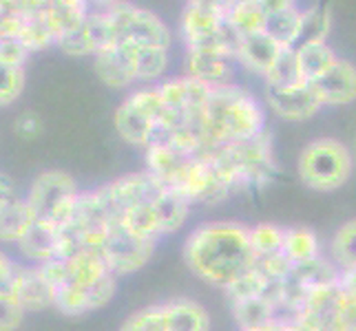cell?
Masks as SVG:
<instances>
[{
    "mask_svg": "<svg viewBox=\"0 0 356 331\" xmlns=\"http://www.w3.org/2000/svg\"><path fill=\"white\" fill-rule=\"evenodd\" d=\"M181 259L204 283L226 289L257 265L250 228L239 221H208L184 241Z\"/></svg>",
    "mask_w": 356,
    "mask_h": 331,
    "instance_id": "cell-1",
    "label": "cell"
},
{
    "mask_svg": "<svg viewBox=\"0 0 356 331\" xmlns=\"http://www.w3.org/2000/svg\"><path fill=\"white\" fill-rule=\"evenodd\" d=\"M206 130L213 146L243 142L266 133V108L239 84L213 89L204 110Z\"/></svg>",
    "mask_w": 356,
    "mask_h": 331,
    "instance_id": "cell-2",
    "label": "cell"
},
{
    "mask_svg": "<svg viewBox=\"0 0 356 331\" xmlns=\"http://www.w3.org/2000/svg\"><path fill=\"white\" fill-rule=\"evenodd\" d=\"M204 155L211 159L217 173L224 177L232 194L261 190L277 175L273 137L268 130L252 139L215 146L213 151Z\"/></svg>",
    "mask_w": 356,
    "mask_h": 331,
    "instance_id": "cell-3",
    "label": "cell"
},
{
    "mask_svg": "<svg viewBox=\"0 0 356 331\" xmlns=\"http://www.w3.org/2000/svg\"><path fill=\"white\" fill-rule=\"evenodd\" d=\"M354 159L346 144L334 137H318L303 146L297 159L299 179L316 192H332L346 186Z\"/></svg>",
    "mask_w": 356,
    "mask_h": 331,
    "instance_id": "cell-4",
    "label": "cell"
},
{
    "mask_svg": "<svg viewBox=\"0 0 356 331\" xmlns=\"http://www.w3.org/2000/svg\"><path fill=\"white\" fill-rule=\"evenodd\" d=\"M27 203L35 214V221L42 223L65 228L80 197V190L73 179L65 170H44L31 181L29 192L24 194Z\"/></svg>",
    "mask_w": 356,
    "mask_h": 331,
    "instance_id": "cell-5",
    "label": "cell"
},
{
    "mask_svg": "<svg viewBox=\"0 0 356 331\" xmlns=\"http://www.w3.org/2000/svg\"><path fill=\"white\" fill-rule=\"evenodd\" d=\"M162 113L164 104L157 93V87H142L129 93L127 100L118 106L113 126L127 144L146 151L157 139Z\"/></svg>",
    "mask_w": 356,
    "mask_h": 331,
    "instance_id": "cell-6",
    "label": "cell"
},
{
    "mask_svg": "<svg viewBox=\"0 0 356 331\" xmlns=\"http://www.w3.org/2000/svg\"><path fill=\"white\" fill-rule=\"evenodd\" d=\"M47 5L38 0H7L0 18V40H18L29 53L44 51L56 44V35L51 31L47 16Z\"/></svg>",
    "mask_w": 356,
    "mask_h": 331,
    "instance_id": "cell-7",
    "label": "cell"
},
{
    "mask_svg": "<svg viewBox=\"0 0 356 331\" xmlns=\"http://www.w3.org/2000/svg\"><path fill=\"white\" fill-rule=\"evenodd\" d=\"M118 44H144L170 49L173 33L155 11L133 3H106Z\"/></svg>",
    "mask_w": 356,
    "mask_h": 331,
    "instance_id": "cell-8",
    "label": "cell"
},
{
    "mask_svg": "<svg viewBox=\"0 0 356 331\" xmlns=\"http://www.w3.org/2000/svg\"><path fill=\"white\" fill-rule=\"evenodd\" d=\"M155 241L135 235L122 223H111L106 230V237L100 245V252L113 276H129L140 272V269L151 261L155 252Z\"/></svg>",
    "mask_w": 356,
    "mask_h": 331,
    "instance_id": "cell-9",
    "label": "cell"
},
{
    "mask_svg": "<svg viewBox=\"0 0 356 331\" xmlns=\"http://www.w3.org/2000/svg\"><path fill=\"white\" fill-rule=\"evenodd\" d=\"M0 287H11L24 312L56 307V294L47 283L38 265H18L3 254L0 259Z\"/></svg>",
    "mask_w": 356,
    "mask_h": 331,
    "instance_id": "cell-10",
    "label": "cell"
},
{
    "mask_svg": "<svg viewBox=\"0 0 356 331\" xmlns=\"http://www.w3.org/2000/svg\"><path fill=\"white\" fill-rule=\"evenodd\" d=\"M115 31H113V22L108 16L106 3H91V11L87 20L80 29L73 33L65 35V38L58 40V49L67 56L73 58H84V56H97L102 53L104 49L115 46Z\"/></svg>",
    "mask_w": 356,
    "mask_h": 331,
    "instance_id": "cell-11",
    "label": "cell"
},
{
    "mask_svg": "<svg viewBox=\"0 0 356 331\" xmlns=\"http://www.w3.org/2000/svg\"><path fill=\"white\" fill-rule=\"evenodd\" d=\"M230 3H215V0H193L186 3L179 16V38L193 49L208 40L228 24Z\"/></svg>",
    "mask_w": 356,
    "mask_h": 331,
    "instance_id": "cell-12",
    "label": "cell"
},
{
    "mask_svg": "<svg viewBox=\"0 0 356 331\" xmlns=\"http://www.w3.org/2000/svg\"><path fill=\"white\" fill-rule=\"evenodd\" d=\"M237 67V60L224 53L204 51V49H186L184 51V71H186L184 76L200 80L213 89L235 84Z\"/></svg>",
    "mask_w": 356,
    "mask_h": 331,
    "instance_id": "cell-13",
    "label": "cell"
},
{
    "mask_svg": "<svg viewBox=\"0 0 356 331\" xmlns=\"http://www.w3.org/2000/svg\"><path fill=\"white\" fill-rule=\"evenodd\" d=\"M35 223V214L27 203V197H20L9 177L3 175V194H0V239L5 243H18L27 237Z\"/></svg>",
    "mask_w": 356,
    "mask_h": 331,
    "instance_id": "cell-14",
    "label": "cell"
},
{
    "mask_svg": "<svg viewBox=\"0 0 356 331\" xmlns=\"http://www.w3.org/2000/svg\"><path fill=\"white\" fill-rule=\"evenodd\" d=\"M266 104L275 115L288 121H305L323 108L310 84L292 89H266Z\"/></svg>",
    "mask_w": 356,
    "mask_h": 331,
    "instance_id": "cell-15",
    "label": "cell"
},
{
    "mask_svg": "<svg viewBox=\"0 0 356 331\" xmlns=\"http://www.w3.org/2000/svg\"><path fill=\"white\" fill-rule=\"evenodd\" d=\"M266 33L281 46L297 49L303 29V7L290 0H264Z\"/></svg>",
    "mask_w": 356,
    "mask_h": 331,
    "instance_id": "cell-16",
    "label": "cell"
},
{
    "mask_svg": "<svg viewBox=\"0 0 356 331\" xmlns=\"http://www.w3.org/2000/svg\"><path fill=\"white\" fill-rule=\"evenodd\" d=\"M323 106H346L356 100V67L350 60H341L321 80L310 84Z\"/></svg>",
    "mask_w": 356,
    "mask_h": 331,
    "instance_id": "cell-17",
    "label": "cell"
},
{
    "mask_svg": "<svg viewBox=\"0 0 356 331\" xmlns=\"http://www.w3.org/2000/svg\"><path fill=\"white\" fill-rule=\"evenodd\" d=\"M284 51L286 46H281L275 38H270L266 31H261L252 35H241L235 60L245 71H250L259 78H266Z\"/></svg>",
    "mask_w": 356,
    "mask_h": 331,
    "instance_id": "cell-18",
    "label": "cell"
},
{
    "mask_svg": "<svg viewBox=\"0 0 356 331\" xmlns=\"http://www.w3.org/2000/svg\"><path fill=\"white\" fill-rule=\"evenodd\" d=\"M155 87L159 97H162V104L175 110H204L213 95V87L188 76L168 78L155 84Z\"/></svg>",
    "mask_w": 356,
    "mask_h": 331,
    "instance_id": "cell-19",
    "label": "cell"
},
{
    "mask_svg": "<svg viewBox=\"0 0 356 331\" xmlns=\"http://www.w3.org/2000/svg\"><path fill=\"white\" fill-rule=\"evenodd\" d=\"M93 71L97 80L111 89H127L129 84L138 82L129 44H115L97 53L93 58Z\"/></svg>",
    "mask_w": 356,
    "mask_h": 331,
    "instance_id": "cell-20",
    "label": "cell"
},
{
    "mask_svg": "<svg viewBox=\"0 0 356 331\" xmlns=\"http://www.w3.org/2000/svg\"><path fill=\"white\" fill-rule=\"evenodd\" d=\"M18 252L33 265H44L49 261H58L60 254V228L35 221L27 237L16 243Z\"/></svg>",
    "mask_w": 356,
    "mask_h": 331,
    "instance_id": "cell-21",
    "label": "cell"
},
{
    "mask_svg": "<svg viewBox=\"0 0 356 331\" xmlns=\"http://www.w3.org/2000/svg\"><path fill=\"white\" fill-rule=\"evenodd\" d=\"M166 331H211V314L193 298H173L162 303Z\"/></svg>",
    "mask_w": 356,
    "mask_h": 331,
    "instance_id": "cell-22",
    "label": "cell"
},
{
    "mask_svg": "<svg viewBox=\"0 0 356 331\" xmlns=\"http://www.w3.org/2000/svg\"><path fill=\"white\" fill-rule=\"evenodd\" d=\"M65 263L69 272V283L82 289H91L95 285H100L104 278L113 274L111 269H108L104 256L97 250H89V248L78 250L73 256H69Z\"/></svg>",
    "mask_w": 356,
    "mask_h": 331,
    "instance_id": "cell-23",
    "label": "cell"
},
{
    "mask_svg": "<svg viewBox=\"0 0 356 331\" xmlns=\"http://www.w3.org/2000/svg\"><path fill=\"white\" fill-rule=\"evenodd\" d=\"M297 65L301 80L305 84H312L321 80L325 73L339 62V56L327 42H310V44H299L297 49Z\"/></svg>",
    "mask_w": 356,
    "mask_h": 331,
    "instance_id": "cell-24",
    "label": "cell"
},
{
    "mask_svg": "<svg viewBox=\"0 0 356 331\" xmlns=\"http://www.w3.org/2000/svg\"><path fill=\"white\" fill-rule=\"evenodd\" d=\"M89 11H91V3H84V0H51L47 5V16H49V24H51V31L56 35V44L60 38L80 29L84 20H87Z\"/></svg>",
    "mask_w": 356,
    "mask_h": 331,
    "instance_id": "cell-25",
    "label": "cell"
},
{
    "mask_svg": "<svg viewBox=\"0 0 356 331\" xmlns=\"http://www.w3.org/2000/svg\"><path fill=\"white\" fill-rule=\"evenodd\" d=\"M228 24L239 35H252L266 31L264 0H237V3H230Z\"/></svg>",
    "mask_w": 356,
    "mask_h": 331,
    "instance_id": "cell-26",
    "label": "cell"
},
{
    "mask_svg": "<svg viewBox=\"0 0 356 331\" xmlns=\"http://www.w3.org/2000/svg\"><path fill=\"white\" fill-rule=\"evenodd\" d=\"M133 65H135V76L140 82H157L168 69V49L159 46H144V44H129Z\"/></svg>",
    "mask_w": 356,
    "mask_h": 331,
    "instance_id": "cell-27",
    "label": "cell"
},
{
    "mask_svg": "<svg viewBox=\"0 0 356 331\" xmlns=\"http://www.w3.org/2000/svg\"><path fill=\"white\" fill-rule=\"evenodd\" d=\"M341 269L332 263L318 256L314 261L308 263H297L292 267L290 278L303 289H314V287H323V285H334L339 283Z\"/></svg>",
    "mask_w": 356,
    "mask_h": 331,
    "instance_id": "cell-28",
    "label": "cell"
},
{
    "mask_svg": "<svg viewBox=\"0 0 356 331\" xmlns=\"http://www.w3.org/2000/svg\"><path fill=\"white\" fill-rule=\"evenodd\" d=\"M230 309H232V318H235L239 331L261 327L279 318V312L268 298H252V300L235 303V305H230Z\"/></svg>",
    "mask_w": 356,
    "mask_h": 331,
    "instance_id": "cell-29",
    "label": "cell"
},
{
    "mask_svg": "<svg viewBox=\"0 0 356 331\" xmlns=\"http://www.w3.org/2000/svg\"><path fill=\"white\" fill-rule=\"evenodd\" d=\"M284 254L297 265L308 263L321 256V243L310 228H288L284 241Z\"/></svg>",
    "mask_w": 356,
    "mask_h": 331,
    "instance_id": "cell-30",
    "label": "cell"
},
{
    "mask_svg": "<svg viewBox=\"0 0 356 331\" xmlns=\"http://www.w3.org/2000/svg\"><path fill=\"white\" fill-rule=\"evenodd\" d=\"M330 261L341 272L356 269V219L346 221L330 241Z\"/></svg>",
    "mask_w": 356,
    "mask_h": 331,
    "instance_id": "cell-31",
    "label": "cell"
},
{
    "mask_svg": "<svg viewBox=\"0 0 356 331\" xmlns=\"http://www.w3.org/2000/svg\"><path fill=\"white\" fill-rule=\"evenodd\" d=\"M330 29H332V11H330L327 5L314 3L310 7H305L303 9V29H301L299 44L327 42Z\"/></svg>",
    "mask_w": 356,
    "mask_h": 331,
    "instance_id": "cell-32",
    "label": "cell"
},
{
    "mask_svg": "<svg viewBox=\"0 0 356 331\" xmlns=\"http://www.w3.org/2000/svg\"><path fill=\"white\" fill-rule=\"evenodd\" d=\"M270 283H273V280H270L261 269H257V265H254L248 274H243L235 280V283H230L224 289V294L230 305L252 300V298H264Z\"/></svg>",
    "mask_w": 356,
    "mask_h": 331,
    "instance_id": "cell-33",
    "label": "cell"
},
{
    "mask_svg": "<svg viewBox=\"0 0 356 331\" xmlns=\"http://www.w3.org/2000/svg\"><path fill=\"white\" fill-rule=\"evenodd\" d=\"M266 89H292L305 84L301 80L299 65H297V51L294 49H286L281 58L277 60V65L270 69V73L264 78Z\"/></svg>",
    "mask_w": 356,
    "mask_h": 331,
    "instance_id": "cell-34",
    "label": "cell"
},
{
    "mask_svg": "<svg viewBox=\"0 0 356 331\" xmlns=\"http://www.w3.org/2000/svg\"><path fill=\"white\" fill-rule=\"evenodd\" d=\"M286 230L275 223H257L250 228V248L257 259L261 256H270L277 252H284V241H286Z\"/></svg>",
    "mask_w": 356,
    "mask_h": 331,
    "instance_id": "cell-35",
    "label": "cell"
},
{
    "mask_svg": "<svg viewBox=\"0 0 356 331\" xmlns=\"http://www.w3.org/2000/svg\"><path fill=\"white\" fill-rule=\"evenodd\" d=\"M118 331H166L164 329V307L162 305H149L122 321Z\"/></svg>",
    "mask_w": 356,
    "mask_h": 331,
    "instance_id": "cell-36",
    "label": "cell"
},
{
    "mask_svg": "<svg viewBox=\"0 0 356 331\" xmlns=\"http://www.w3.org/2000/svg\"><path fill=\"white\" fill-rule=\"evenodd\" d=\"M24 307L11 287H0V331H16L24 321Z\"/></svg>",
    "mask_w": 356,
    "mask_h": 331,
    "instance_id": "cell-37",
    "label": "cell"
},
{
    "mask_svg": "<svg viewBox=\"0 0 356 331\" xmlns=\"http://www.w3.org/2000/svg\"><path fill=\"white\" fill-rule=\"evenodd\" d=\"M24 67H0V104L11 106L24 91Z\"/></svg>",
    "mask_w": 356,
    "mask_h": 331,
    "instance_id": "cell-38",
    "label": "cell"
},
{
    "mask_svg": "<svg viewBox=\"0 0 356 331\" xmlns=\"http://www.w3.org/2000/svg\"><path fill=\"white\" fill-rule=\"evenodd\" d=\"M292 267H294V263L288 259L284 252H277V254L257 259V269H261V272L270 280H288L290 274H292Z\"/></svg>",
    "mask_w": 356,
    "mask_h": 331,
    "instance_id": "cell-39",
    "label": "cell"
},
{
    "mask_svg": "<svg viewBox=\"0 0 356 331\" xmlns=\"http://www.w3.org/2000/svg\"><path fill=\"white\" fill-rule=\"evenodd\" d=\"M29 51L18 40H0V67H24Z\"/></svg>",
    "mask_w": 356,
    "mask_h": 331,
    "instance_id": "cell-40",
    "label": "cell"
},
{
    "mask_svg": "<svg viewBox=\"0 0 356 331\" xmlns=\"http://www.w3.org/2000/svg\"><path fill=\"white\" fill-rule=\"evenodd\" d=\"M14 133L20 139H35L42 133V121L40 117L27 110V113H20L14 121Z\"/></svg>",
    "mask_w": 356,
    "mask_h": 331,
    "instance_id": "cell-41",
    "label": "cell"
},
{
    "mask_svg": "<svg viewBox=\"0 0 356 331\" xmlns=\"http://www.w3.org/2000/svg\"><path fill=\"white\" fill-rule=\"evenodd\" d=\"M339 289L343 296L356 298V269H346L339 276Z\"/></svg>",
    "mask_w": 356,
    "mask_h": 331,
    "instance_id": "cell-42",
    "label": "cell"
}]
</instances>
